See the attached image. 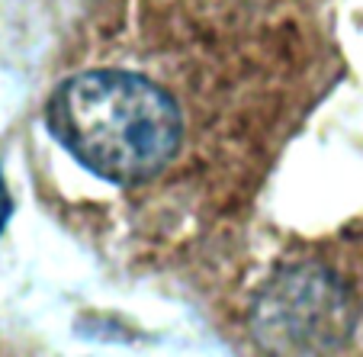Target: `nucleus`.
<instances>
[{"label":"nucleus","instance_id":"nucleus-2","mask_svg":"<svg viewBox=\"0 0 363 357\" xmlns=\"http://www.w3.org/2000/svg\"><path fill=\"white\" fill-rule=\"evenodd\" d=\"M354 300L322 264H293L257 296L254 335L280 354H325L354 335Z\"/></svg>","mask_w":363,"mask_h":357},{"label":"nucleus","instance_id":"nucleus-1","mask_svg":"<svg viewBox=\"0 0 363 357\" xmlns=\"http://www.w3.org/2000/svg\"><path fill=\"white\" fill-rule=\"evenodd\" d=\"M45 129L90 174L132 187L158 177L177 158L184 113L161 84L138 71L94 68L52 90Z\"/></svg>","mask_w":363,"mask_h":357},{"label":"nucleus","instance_id":"nucleus-3","mask_svg":"<svg viewBox=\"0 0 363 357\" xmlns=\"http://www.w3.org/2000/svg\"><path fill=\"white\" fill-rule=\"evenodd\" d=\"M10 216H13V197L7 190V180H4V171H0V232L7 229Z\"/></svg>","mask_w":363,"mask_h":357}]
</instances>
